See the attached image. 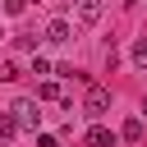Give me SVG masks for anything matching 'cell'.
Masks as SVG:
<instances>
[{"instance_id": "1", "label": "cell", "mask_w": 147, "mask_h": 147, "mask_svg": "<svg viewBox=\"0 0 147 147\" xmlns=\"http://www.w3.org/2000/svg\"><path fill=\"white\" fill-rule=\"evenodd\" d=\"M110 110V92L101 87V83H87V96H83V115L87 119H101Z\"/></svg>"}, {"instance_id": "2", "label": "cell", "mask_w": 147, "mask_h": 147, "mask_svg": "<svg viewBox=\"0 0 147 147\" xmlns=\"http://www.w3.org/2000/svg\"><path fill=\"white\" fill-rule=\"evenodd\" d=\"M14 119H18V129H28V133H37V124H41V110H37V101H14Z\"/></svg>"}, {"instance_id": "3", "label": "cell", "mask_w": 147, "mask_h": 147, "mask_svg": "<svg viewBox=\"0 0 147 147\" xmlns=\"http://www.w3.org/2000/svg\"><path fill=\"white\" fill-rule=\"evenodd\" d=\"M142 133H147V124H142V115H129L124 119V129H119V138L133 147V142H142Z\"/></svg>"}, {"instance_id": "4", "label": "cell", "mask_w": 147, "mask_h": 147, "mask_svg": "<svg viewBox=\"0 0 147 147\" xmlns=\"http://www.w3.org/2000/svg\"><path fill=\"white\" fill-rule=\"evenodd\" d=\"M69 37H74L69 18H51V23H46V41H55V46H60V41H69Z\"/></svg>"}, {"instance_id": "5", "label": "cell", "mask_w": 147, "mask_h": 147, "mask_svg": "<svg viewBox=\"0 0 147 147\" xmlns=\"http://www.w3.org/2000/svg\"><path fill=\"white\" fill-rule=\"evenodd\" d=\"M87 147H115V133L106 124H96V129H87Z\"/></svg>"}, {"instance_id": "6", "label": "cell", "mask_w": 147, "mask_h": 147, "mask_svg": "<svg viewBox=\"0 0 147 147\" xmlns=\"http://www.w3.org/2000/svg\"><path fill=\"white\" fill-rule=\"evenodd\" d=\"M78 18L83 23H96L101 18V0H78Z\"/></svg>"}, {"instance_id": "7", "label": "cell", "mask_w": 147, "mask_h": 147, "mask_svg": "<svg viewBox=\"0 0 147 147\" xmlns=\"http://www.w3.org/2000/svg\"><path fill=\"white\" fill-rule=\"evenodd\" d=\"M55 96H60V83L41 78V83H37V101H55Z\"/></svg>"}, {"instance_id": "8", "label": "cell", "mask_w": 147, "mask_h": 147, "mask_svg": "<svg viewBox=\"0 0 147 147\" xmlns=\"http://www.w3.org/2000/svg\"><path fill=\"white\" fill-rule=\"evenodd\" d=\"M14 133H18V119H14V115H5V110H0V138H5V142H9V138H14Z\"/></svg>"}, {"instance_id": "9", "label": "cell", "mask_w": 147, "mask_h": 147, "mask_svg": "<svg viewBox=\"0 0 147 147\" xmlns=\"http://www.w3.org/2000/svg\"><path fill=\"white\" fill-rule=\"evenodd\" d=\"M133 64H138V69H147V37H138V41H133Z\"/></svg>"}, {"instance_id": "10", "label": "cell", "mask_w": 147, "mask_h": 147, "mask_svg": "<svg viewBox=\"0 0 147 147\" xmlns=\"http://www.w3.org/2000/svg\"><path fill=\"white\" fill-rule=\"evenodd\" d=\"M32 74H55V64H51V60H41V55H37V60H32Z\"/></svg>"}, {"instance_id": "11", "label": "cell", "mask_w": 147, "mask_h": 147, "mask_svg": "<svg viewBox=\"0 0 147 147\" xmlns=\"http://www.w3.org/2000/svg\"><path fill=\"white\" fill-rule=\"evenodd\" d=\"M28 9V0H5V14H23Z\"/></svg>"}, {"instance_id": "12", "label": "cell", "mask_w": 147, "mask_h": 147, "mask_svg": "<svg viewBox=\"0 0 147 147\" xmlns=\"http://www.w3.org/2000/svg\"><path fill=\"white\" fill-rule=\"evenodd\" d=\"M9 78H14V64H9V60H0V83H9Z\"/></svg>"}, {"instance_id": "13", "label": "cell", "mask_w": 147, "mask_h": 147, "mask_svg": "<svg viewBox=\"0 0 147 147\" xmlns=\"http://www.w3.org/2000/svg\"><path fill=\"white\" fill-rule=\"evenodd\" d=\"M37 147H60V142H55L51 133H37Z\"/></svg>"}, {"instance_id": "14", "label": "cell", "mask_w": 147, "mask_h": 147, "mask_svg": "<svg viewBox=\"0 0 147 147\" xmlns=\"http://www.w3.org/2000/svg\"><path fill=\"white\" fill-rule=\"evenodd\" d=\"M0 37H5V32H0Z\"/></svg>"}]
</instances>
